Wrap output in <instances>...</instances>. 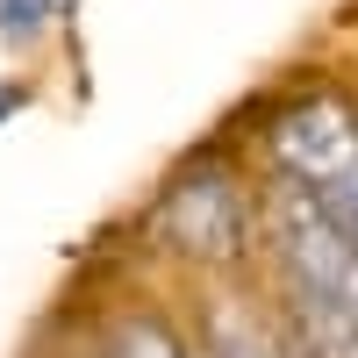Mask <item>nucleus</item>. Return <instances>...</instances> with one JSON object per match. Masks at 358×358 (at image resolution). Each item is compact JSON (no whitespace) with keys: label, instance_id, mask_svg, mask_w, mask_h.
I'll return each mask as SVG.
<instances>
[{"label":"nucleus","instance_id":"f257e3e1","mask_svg":"<svg viewBox=\"0 0 358 358\" xmlns=\"http://www.w3.org/2000/svg\"><path fill=\"white\" fill-rule=\"evenodd\" d=\"M158 236L179 251V258H201V265H229L251 236V201L229 172L201 165L187 179H172V194L158 201Z\"/></svg>","mask_w":358,"mask_h":358},{"label":"nucleus","instance_id":"f03ea898","mask_svg":"<svg viewBox=\"0 0 358 358\" xmlns=\"http://www.w3.org/2000/svg\"><path fill=\"white\" fill-rule=\"evenodd\" d=\"M273 158L294 187L308 194H330L337 179L358 172V108L344 94H308L294 101L280 122H273Z\"/></svg>","mask_w":358,"mask_h":358},{"label":"nucleus","instance_id":"7ed1b4c3","mask_svg":"<svg viewBox=\"0 0 358 358\" xmlns=\"http://www.w3.org/2000/svg\"><path fill=\"white\" fill-rule=\"evenodd\" d=\"M101 358H201V351H194L187 337H179L165 315H151V308H129V315H115V322H108Z\"/></svg>","mask_w":358,"mask_h":358},{"label":"nucleus","instance_id":"20e7f679","mask_svg":"<svg viewBox=\"0 0 358 358\" xmlns=\"http://www.w3.org/2000/svg\"><path fill=\"white\" fill-rule=\"evenodd\" d=\"M72 0H0V36H15V43H36L43 29L65 15Z\"/></svg>","mask_w":358,"mask_h":358},{"label":"nucleus","instance_id":"39448f33","mask_svg":"<svg viewBox=\"0 0 358 358\" xmlns=\"http://www.w3.org/2000/svg\"><path fill=\"white\" fill-rule=\"evenodd\" d=\"M315 201L330 208V222L344 229V244H351V258H358V172L337 179V187H330V194H315Z\"/></svg>","mask_w":358,"mask_h":358},{"label":"nucleus","instance_id":"423d86ee","mask_svg":"<svg viewBox=\"0 0 358 358\" xmlns=\"http://www.w3.org/2000/svg\"><path fill=\"white\" fill-rule=\"evenodd\" d=\"M22 101H29V86H22V79H0V122H8Z\"/></svg>","mask_w":358,"mask_h":358},{"label":"nucleus","instance_id":"0eeeda50","mask_svg":"<svg viewBox=\"0 0 358 358\" xmlns=\"http://www.w3.org/2000/svg\"><path fill=\"white\" fill-rule=\"evenodd\" d=\"M72 358H101V344H86V351H72Z\"/></svg>","mask_w":358,"mask_h":358}]
</instances>
